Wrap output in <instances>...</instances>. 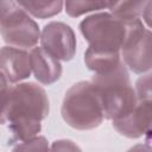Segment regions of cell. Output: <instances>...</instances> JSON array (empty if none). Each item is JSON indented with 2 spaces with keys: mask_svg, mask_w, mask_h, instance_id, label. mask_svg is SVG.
<instances>
[{
  "mask_svg": "<svg viewBox=\"0 0 152 152\" xmlns=\"http://www.w3.org/2000/svg\"><path fill=\"white\" fill-rule=\"evenodd\" d=\"M148 1H110L109 11L113 17L124 24H131L142 17Z\"/></svg>",
  "mask_w": 152,
  "mask_h": 152,
  "instance_id": "8fae6325",
  "label": "cell"
},
{
  "mask_svg": "<svg viewBox=\"0 0 152 152\" xmlns=\"http://www.w3.org/2000/svg\"><path fill=\"white\" fill-rule=\"evenodd\" d=\"M81 33L89 43L90 51L104 55H118L126 34V24L110 13L100 12L83 19Z\"/></svg>",
  "mask_w": 152,
  "mask_h": 152,
  "instance_id": "277c9868",
  "label": "cell"
},
{
  "mask_svg": "<svg viewBox=\"0 0 152 152\" xmlns=\"http://www.w3.org/2000/svg\"><path fill=\"white\" fill-rule=\"evenodd\" d=\"M18 4L32 15L37 18H50L58 14L63 6V1H18Z\"/></svg>",
  "mask_w": 152,
  "mask_h": 152,
  "instance_id": "4fadbf2b",
  "label": "cell"
},
{
  "mask_svg": "<svg viewBox=\"0 0 152 152\" xmlns=\"http://www.w3.org/2000/svg\"><path fill=\"white\" fill-rule=\"evenodd\" d=\"M151 30L141 19L126 25V34L120 49V57L126 68L135 74L150 71L151 62Z\"/></svg>",
  "mask_w": 152,
  "mask_h": 152,
  "instance_id": "8992f818",
  "label": "cell"
},
{
  "mask_svg": "<svg viewBox=\"0 0 152 152\" xmlns=\"http://www.w3.org/2000/svg\"><path fill=\"white\" fill-rule=\"evenodd\" d=\"M31 71L36 80L43 84H52L62 75V64L58 59L46 52L42 46H34L30 51Z\"/></svg>",
  "mask_w": 152,
  "mask_h": 152,
  "instance_id": "30bf717a",
  "label": "cell"
},
{
  "mask_svg": "<svg viewBox=\"0 0 152 152\" xmlns=\"http://www.w3.org/2000/svg\"><path fill=\"white\" fill-rule=\"evenodd\" d=\"M49 152H82V150L72 140L59 139L51 144Z\"/></svg>",
  "mask_w": 152,
  "mask_h": 152,
  "instance_id": "2e32d148",
  "label": "cell"
},
{
  "mask_svg": "<svg viewBox=\"0 0 152 152\" xmlns=\"http://www.w3.org/2000/svg\"><path fill=\"white\" fill-rule=\"evenodd\" d=\"M61 114L72 128L88 131L99 127L104 116L99 95L89 81L72 84L64 95Z\"/></svg>",
  "mask_w": 152,
  "mask_h": 152,
  "instance_id": "3957f363",
  "label": "cell"
},
{
  "mask_svg": "<svg viewBox=\"0 0 152 152\" xmlns=\"http://www.w3.org/2000/svg\"><path fill=\"white\" fill-rule=\"evenodd\" d=\"M7 87H8V81H7V78L4 76V74L0 71V95L7 89Z\"/></svg>",
  "mask_w": 152,
  "mask_h": 152,
  "instance_id": "ac0fdd59",
  "label": "cell"
},
{
  "mask_svg": "<svg viewBox=\"0 0 152 152\" xmlns=\"http://www.w3.org/2000/svg\"><path fill=\"white\" fill-rule=\"evenodd\" d=\"M152 120V100L139 99L134 108L124 118L113 121V127L124 137L139 138L150 131Z\"/></svg>",
  "mask_w": 152,
  "mask_h": 152,
  "instance_id": "ba28073f",
  "label": "cell"
},
{
  "mask_svg": "<svg viewBox=\"0 0 152 152\" xmlns=\"http://www.w3.org/2000/svg\"><path fill=\"white\" fill-rule=\"evenodd\" d=\"M0 34L8 46L33 49L40 38L38 24L15 1H0Z\"/></svg>",
  "mask_w": 152,
  "mask_h": 152,
  "instance_id": "5b68a950",
  "label": "cell"
},
{
  "mask_svg": "<svg viewBox=\"0 0 152 152\" xmlns=\"http://www.w3.org/2000/svg\"><path fill=\"white\" fill-rule=\"evenodd\" d=\"M120 53L118 55H104V53H97L94 51H90L89 49L84 52V63L87 68L94 74H103L107 72L114 68H116L121 63Z\"/></svg>",
  "mask_w": 152,
  "mask_h": 152,
  "instance_id": "7c38bea8",
  "label": "cell"
},
{
  "mask_svg": "<svg viewBox=\"0 0 152 152\" xmlns=\"http://www.w3.org/2000/svg\"><path fill=\"white\" fill-rule=\"evenodd\" d=\"M90 82L99 95L106 119L119 120L134 108L137 103L135 90L122 62L107 72L94 74Z\"/></svg>",
  "mask_w": 152,
  "mask_h": 152,
  "instance_id": "7a4b0ae2",
  "label": "cell"
},
{
  "mask_svg": "<svg viewBox=\"0 0 152 152\" xmlns=\"http://www.w3.org/2000/svg\"><path fill=\"white\" fill-rule=\"evenodd\" d=\"M46 91L33 82L7 87L0 95V125H7L15 140L25 141L42 129V120L49 115Z\"/></svg>",
  "mask_w": 152,
  "mask_h": 152,
  "instance_id": "6da1fadb",
  "label": "cell"
},
{
  "mask_svg": "<svg viewBox=\"0 0 152 152\" xmlns=\"http://www.w3.org/2000/svg\"><path fill=\"white\" fill-rule=\"evenodd\" d=\"M49 144L44 137L36 135L18 144L12 152H49Z\"/></svg>",
  "mask_w": 152,
  "mask_h": 152,
  "instance_id": "9a60e30c",
  "label": "cell"
},
{
  "mask_svg": "<svg viewBox=\"0 0 152 152\" xmlns=\"http://www.w3.org/2000/svg\"><path fill=\"white\" fill-rule=\"evenodd\" d=\"M0 71L8 83H17L31 74L30 52L24 49L4 46L0 49Z\"/></svg>",
  "mask_w": 152,
  "mask_h": 152,
  "instance_id": "9c48e42d",
  "label": "cell"
},
{
  "mask_svg": "<svg viewBox=\"0 0 152 152\" xmlns=\"http://www.w3.org/2000/svg\"><path fill=\"white\" fill-rule=\"evenodd\" d=\"M42 48L58 61H70L76 53V37L72 28L62 21L48 23L40 32Z\"/></svg>",
  "mask_w": 152,
  "mask_h": 152,
  "instance_id": "52a82bcc",
  "label": "cell"
},
{
  "mask_svg": "<svg viewBox=\"0 0 152 152\" xmlns=\"http://www.w3.org/2000/svg\"><path fill=\"white\" fill-rule=\"evenodd\" d=\"M127 152H151V147L148 144H138L131 147Z\"/></svg>",
  "mask_w": 152,
  "mask_h": 152,
  "instance_id": "e0dca14e",
  "label": "cell"
},
{
  "mask_svg": "<svg viewBox=\"0 0 152 152\" xmlns=\"http://www.w3.org/2000/svg\"><path fill=\"white\" fill-rule=\"evenodd\" d=\"M110 1H89V0H82V1H66L64 2L65 12L70 17H80L84 13L91 12V11H97V10H103L109 7Z\"/></svg>",
  "mask_w": 152,
  "mask_h": 152,
  "instance_id": "5bb4252c",
  "label": "cell"
}]
</instances>
